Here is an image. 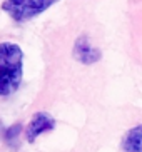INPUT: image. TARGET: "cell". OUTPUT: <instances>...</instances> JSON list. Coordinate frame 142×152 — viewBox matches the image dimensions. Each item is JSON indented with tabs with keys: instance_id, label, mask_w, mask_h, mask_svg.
<instances>
[{
	"instance_id": "1",
	"label": "cell",
	"mask_w": 142,
	"mask_h": 152,
	"mask_svg": "<svg viewBox=\"0 0 142 152\" xmlns=\"http://www.w3.org/2000/svg\"><path fill=\"white\" fill-rule=\"evenodd\" d=\"M23 77V52L13 42H0V97L15 94Z\"/></svg>"
},
{
	"instance_id": "2",
	"label": "cell",
	"mask_w": 142,
	"mask_h": 152,
	"mask_svg": "<svg viewBox=\"0 0 142 152\" xmlns=\"http://www.w3.org/2000/svg\"><path fill=\"white\" fill-rule=\"evenodd\" d=\"M59 0H4L0 9L12 18L13 22L23 23L44 14Z\"/></svg>"
},
{
	"instance_id": "3",
	"label": "cell",
	"mask_w": 142,
	"mask_h": 152,
	"mask_svg": "<svg viewBox=\"0 0 142 152\" xmlns=\"http://www.w3.org/2000/svg\"><path fill=\"white\" fill-rule=\"evenodd\" d=\"M55 127V119L50 115L49 112H44V110H39L35 112L32 119L29 121L25 127V139L29 144H34L37 140V137H40L42 134L45 132H50L53 130Z\"/></svg>"
},
{
	"instance_id": "4",
	"label": "cell",
	"mask_w": 142,
	"mask_h": 152,
	"mask_svg": "<svg viewBox=\"0 0 142 152\" xmlns=\"http://www.w3.org/2000/svg\"><path fill=\"white\" fill-rule=\"evenodd\" d=\"M72 55L77 62L84 64V65H90V64H95L100 60L102 57V52L99 47L90 42V39L87 35L79 37L74 44V50H72Z\"/></svg>"
},
{
	"instance_id": "5",
	"label": "cell",
	"mask_w": 142,
	"mask_h": 152,
	"mask_svg": "<svg viewBox=\"0 0 142 152\" xmlns=\"http://www.w3.org/2000/svg\"><path fill=\"white\" fill-rule=\"evenodd\" d=\"M122 152H142V124L129 129L120 140Z\"/></svg>"
}]
</instances>
